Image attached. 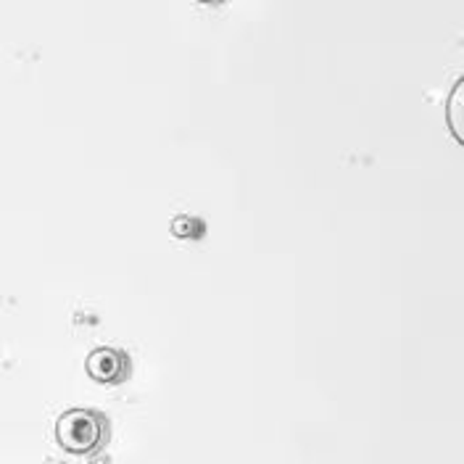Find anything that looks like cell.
I'll use <instances>...</instances> for the list:
<instances>
[{"mask_svg": "<svg viewBox=\"0 0 464 464\" xmlns=\"http://www.w3.org/2000/svg\"><path fill=\"white\" fill-rule=\"evenodd\" d=\"M459 98H462V82H457L454 92H451V101H449V111H446V116H449V127H451L454 138H457L459 143H464L462 132H459Z\"/></svg>", "mask_w": 464, "mask_h": 464, "instance_id": "4", "label": "cell"}, {"mask_svg": "<svg viewBox=\"0 0 464 464\" xmlns=\"http://www.w3.org/2000/svg\"><path fill=\"white\" fill-rule=\"evenodd\" d=\"M56 438L69 454L95 457L109 443V420L92 409H69L58 417Z\"/></svg>", "mask_w": 464, "mask_h": 464, "instance_id": "1", "label": "cell"}, {"mask_svg": "<svg viewBox=\"0 0 464 464\" xmlns=\"http://www.w3.org/2000/svg\"><path fill=\"white\" fill-rule=\"evenodd\" d=\"M87 375L103 385H119L130 377V356L119 348H95L87 356Z\"/></svg>", "mask_w": 464, "mask_h": 464, "instance_id": "2", "label": "cell"}, {"mask_svg": "<svg viewBox=\"0 0 464 464\" xmlns=\"http://www.w3.org/2000/svg\"><path fill=\"white\" fill-rule=\"evenodd\" d=\"M172 235L177 240H201L206 235V225L201 217L193 214H177L172 219Z\"/></svg>", "mask_w": 464, "mask_h": 464, "instance_id": "3", "label": "cell"}, {"mask_svg": "<svg viewBox=\"0 0 464 464\" xmlns=\"http://www.w3.org/2000/svg\"><path fill=\"white\" fill-rule=\"evenodd\" d=\"M196 3H203V5H217V3H222V0H196Z\"/></svg>", "mask_w": 464, "mask_h": 464, "instance_id": "5", "label": "cell"}]
</instances>
